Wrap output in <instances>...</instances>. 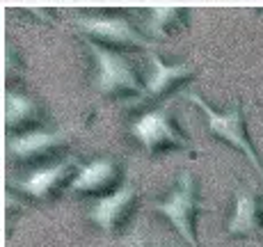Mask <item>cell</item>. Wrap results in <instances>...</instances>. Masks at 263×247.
Listing matches in <instances>:
<instances>
[{"label":"cell","mask_w":263,"mask_h":247,"mask_svg":"<svg viewBox=\"0 0 263 247\" xmlns=\"http://www.w3.org/2000/svg\"><path fill=\"white\" fill-rule=\"evenodd\" d=\"M121 179V167L115 158H94L92 163L83 165L71 179V193L83 195H103L115 193Z\"/></svg>","instance_id":"8"},{"label":"cell","mask_w":263,"mask_h":247,"mask_svg":"<svg viewBox=\"0 0 263 247\" xmlns=\"http://www.w3.org/2000/svg\"><path fill=\"white\" fill-rule=\"evenodd\" d=\"M135 206H138V188L133 183H126L115 190V193L96 199L92 208H89V220L103 234L117 236L128 224V220L133 218Z\"/></svg>","instance_id":"6"},{"label":"cell","mask_w":263,"mask_h":247,"mask_svg":"<svg viewBox=\"0 0 263 247\" xmlns=\"http://www.w3.org/2000/svg\"><path fill=\"white\" fill-rule=\"evenodd\" d=\"M192 75H195V71H192L190 64L170 67V64H165L158 55H151V71H149V78H146V83H144L142 99L151 101V99L167 97V94L183 87Z\"/></svg>","instance_id":"9"},{"label":"cell","mask_w":263,"mask_h":247,"mask_svg":"<svg viewBox=\"0 0 263 247\" xmlns=\"http://www.w3.org/2000/svg\"><path fill=\"white\" fill-rule=\"evenodd\" d=\"M151 208L163 215L165 220H170V224L176 229V234L190 247H199L197 231H195V222H197L195 218L204 206L197 201V185H195V176H192L190 169H185L181 174L179 185H176L174 193L165 201H156Z\"/></svg>","instance_id":"3"},{"label":"cell","mask_w":263,"mask_h":247,"mask_svg":"<svg viewBox=\"0 0 263 247\" xmlns=\"http://www.w3.org/2000/svg\"><path fill=\"white\" fill-rule=\"evenodd\" d=\"M64 140H67V135L60 133V130H55V133H48V130L18 133L7 140V156L9 158H16V160H30V158L48 154L50 149L62 144Z\"/></svg>","instance_id":"11"},{"label":"cell","mask_w":263,"mask_h":247,"mask_svg":"<svg viewBox=\"0 0 263 247\" xmlns=\"http://www.w3.org/2000/svg\"><path fill=\"white\" fill-rule=\"evenodd\" d=\"M76 25L87 34V42L108 44L112 46H133V48H149V39H144V34H140L133 28V23L124 16H99V14H85V16L76 18Z\"/></svg>","instance_id":"5"},{"label":"cell","mask_w":263,"mask_h":247,"mask_svg":"<svg viewBox=\"0 0 263 247\" xmlns=\"http://www.w3.org/2000/svg\"><path fill=\"white\" fill-rule=\"evenodd\" d=\"M37 117V105L30 97H23L18 92L5 94V124L7 128L14 126H23Z\"/></svg>","instance_id":"12"},{"label":"cell","mask_w":263,"mask_h":247,"mask_svg":"<svg viewBox=\"0 0 263 247\" xmlns=\"http://www.w3.org/2000/svg\"><path fill=\"white\" fill-rule=\"evenodd\" d=\"M261 197L256 190L238 185L234 197V211L227 222V234L236 238H256L263 231V218H261Z\"/></svg>","instance_id":"7"},{"label":"cell","mask_w":263,"mask_h":247,"mask_svg":"<svg viewBox=\"0 0 263 247\" xmlns=\"http://www.w3.org/2000/svg\"><path fill=\"white\" fill-rule=\"evenodd\" d=\"M76 167V160L73 158H64L55 165H48V167H39L34 172H30L25 179L18 181V188L23 190L25 195L34 199H48L50 195L58 193L60 185H64L69 181Z\"/></svg>","instance_id":"10"},{"label":"cell","mask_w":263,"mask_h":247,"mask_svg":"<svg viewBox=\"0 0 263 247\" xmlns=\"http://www.w3.org/2000/svg\"><path fill=\"white\" fill-rule=\"evenodd\" d=\"M183 97L190 101V103H195L197 108L204 110L206 115V122H209V130L211 135H215V138L224 140L227 144H231L234 149H238L245 154V158L252 163V167L256 169V174L263 179V165L259 160V156H256L254 147H252L250 138H247V126H245V112H242V105L240 101H234V105H231L227 112H217L213 110L209 103H206L201 97H197L195 92H183Z\"/></svg>","instance_id":"1"},{"label":"cell","mask_w":263,"mask_h":247,"mask_svg":"<svg viewBox=\"0 0 263 247\" xmlns=\"http://www.w3.org/2000/svg\"><path fill=\"white\" fill-rule=\"evenodd\" d=\"M89 50L96 60V87L103 97H124V94H140L144 92V83L138 78L135 69L128 60L110 46L87 42Z\"/></svg>","instance_id":"2"},{"label":"cell","mask_w":263,"mask_h":247,"mask_svg":"<svg viewBox=\"0 0 263 247\" xmlns=\"http://www.w3.org/2000/svg\"><path fill=\"white\" fill-rule=\"evenodd\" d=\"M185 9L176 7H163V9H151L149 12V32L154 37H170V34L179 32L185 23Z\"/></svg>","instance_id":"13"},{"label":"cell","mask_w":263,"mask_h":247,"mask_svg":"<svg viewBox=\"0 0 263 247\" xmlns=\"http://www.w3.org/2000/svg\"><path fill=\"white\" fill-rule=\"evenodd\" d=\"M130 133L149 156L158 154V151L188 149V140L181 135V130L172 122L170 108H156L140 115L130 124Z\"/></svg>","instance_id":"4"}]
</instances>
